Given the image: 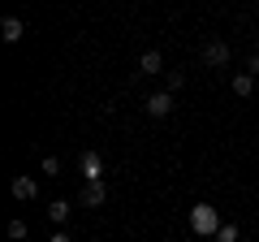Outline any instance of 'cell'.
Segmentation results:
<instances>
[{
	"label": "cell",
	"instance_id": "cell-11",
	"mask_svg": "<svg viewBox=\"0 0 259 242\" xmlns=\"http://www.w3.org/2000/svg\"><path fill=\"white\" fill-rule=\"evenodd\" d=\"M216 242H238V225H221V233H216Z\"/></svg>",
	"mask_w": 259,
	"mask_h": 242
},
{
	"label": "cell",
	"instance_id": "cell-8",
	"mask_svg": "<svg viewBox=\"0 0 259 242\" xmlns=\"http://www.w3.org/2000/svg\"><path fill=\"white\" fill-rule=\"evenodd\" d=\"M13 195L18 199H35V177H13Z\"/></svg>",
	"mask_w": 259,
	"mask_h": 242
},
{
	"label": "cell",
	"instance_id": "cell-9",
	"mask_svg": "<svg viewBox=\"0 0 259 242\" xmlns=\"http://www.w3.org/2000/svg\"><path fill=\"white\" fill-rule=\"evenodd\" d=\"M65 216H69V208H65V204H52V208H48V221H52V225H65Z\"/></svg>",
	"mask_w": 259,
	"mask_h": 242
},
{
	"label": "cell",
	"instance_id": "cell-6",
	"mask_svg": "<svg viewBox=\"0 0 259 242\" xmlns=\"http://www.w3.org/2000/svg\"><path fill=\"white\" fill-rule=\"evenodd\" d=\"M104 199H108V190H104V182H95V186H87V190H82V204H87V208H100Z\"/></svg>",
	"mask_w": 259,
	"mask_h": 242
},
{
	"label": "cell",
	"instance_id": "cell-3",
	"mask_svg": "<svg viewBox=\"0 0 259 242\" xmlns=\"http://www.w3.org/2000/svg\"><path fill=\"white\" fill-rule=\"evenodd\" d=\"M203 61L207 65H225V61H229V44H225V39H212V44L203 48Z\"/></svg>",
	"mask_w": 259,
	"mask_h": 242
},
{
	"label": "cell",
	"instance_id": "cell-4",
	"mask_svg": "<svg viewBox=\"0 0 259 242\" xmlns=\"http://www.w3.org/2000/svg\"><path fill=\"white\" fill-rule=\"evenodd\" d=\"M22 35H26V26H22L18 18H5V22H0V39H5V44H18Z\"/></svg>",
	"mask_w": 259,
	"mask_h": 242
},
{
	"label": "cell",
	"instance_id": "cell-7",
	"mask_svg": "<svg viewBox=\"0 0 259 242\" xmlns=\"http://www.w3.org/2000/svg\"><path fill=\"white\" fill-rule=\"evenodd\" d=\"M160 65H164V56H160L156 48H151V52H143V61H139L143 74H160Z\"/></svg>",
	"mask_w": 259,
	"mask_h": 242
},
{
	"label": "cell",
	"instance_id": "cell-10",
	"mask_svg": "<svg viewBox=\"0 0 259 242\" xmlns=\"http://www.w3.org/2000/svg\"><path fill=\"white\" fill-rule=\"evenodd\" d=\"M250 87H255V83H250V74H238V78H233V95H250Z\"/></svg>",
	"mask_w": 259,
	"mask_h": 242
},
{
	"label": "cell",
	"instance_id": "cell-2",
	"mask_svg": "<svg viewBox=\"0 0 259 242\" xmlns=\"http://www.w3.org/2000/svg\"><path fill=\"white\" fill-rule=\"evenodd\" d=\"M82 177H87V186H95L104 177V160L95 156V151H82Z\"/></svg>",
	"mask_w": 259,
	"mask_h": 242
},
{
	"label": "cell",
	"instance_id": "cell-1",
	"mask_svg": "<svg viewBox=\"0 0 259 242\" xmlns=\"http://www.w3.org/2000/svg\"><path fill=\"white\" fill-rule=\"evenodd\" d=\"M190 229L203 233V238H216V233H221V216H216V208H207V204L190 208Z\"/></svg>",
	"mask_w": 259,
	"mask_h": 242
},
{
	"label": "cell",
	"instance_id": "cell-5",
	"mask_svg": "<svg viewBox=\"0 0 259 242\" xmlns=\"http://www.w3.org/2000/svg\"><path fill=\"white\" fill-rule=\"evenodd\" d=\"M168 108H173V95H168V91H160V95H151V100H147L151 117H168Z\"/></svg>",
	"mask_w": 259,
	"mask_h": 242
},
{
	"label": "cell",
	"instance_id": "cell-13",
	"mask_svg": "<svg viewBox=\"0 0 259 242\" xmlns=\"http://www.w3.org/2000/svg\"><path fill=\"white\" fill-rule=\"evenodd\" d=\"M246 74H259V52L250 56V69H246Z\"/></svg>",
	"mask_w": 259,
	"mask_h": 242
},
{
	"label": "cell",
	"instance_id": "cell-12",
	"mask_svg": "<svg viewBox=\"0 0 259 242\" xmlns=\"http://www.w3.org/2000/svg\"><path fill=\"white\" fill-rule=\"evenodd\" d=\"M48 242H74V238H69V233H65V229H56V233H52V238H48Z\"/></svg>",
	"mask_w": 259,
	"mask_h": 242
}]
</instances>
